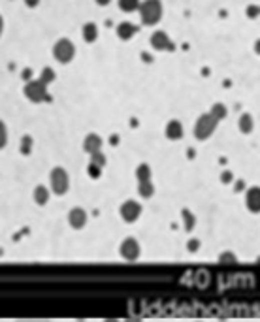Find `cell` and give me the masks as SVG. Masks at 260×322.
I'll list each match as a JSON object with an SVG mask.
<instances>
[{"label":"cell","instance_id":"obj_6","mask_svg":"<svg viewBox=\"0 0 260 322\" xmlns=\"http://www.w3.org/2000/svg\"><path fill=\"white\" fill-rule=\"evenodd\" d=\"M121 219L125 220V222H136V220L142 217V204L140 202H136V200H126L125 204L121 205Z\"/></svg>","mask_w":260,"mask_h":322},{"label":"cell","instance_id":"obj_5","mask_svg":"<svg viewBox=\"0 0 260 322\" xmlns=\"http://www.w3.org/2000/svg\"><path fill=\"white\" fill-rule=\"evenodd\" d=\"M49 181H51V190L59 194V196H63L68 192L70 189V177H68V172L61 168V166H57L51 170V175H49Z\"/></svg>","mask_w":260,"mask_h":322},{"label":"cell","instance_id":"obj_4","mask_svg":"<svg viewBox=\"0 0 260 322\" xmlns=\"http://www.w3.org/2000/svg\"><path fill=\"white\" fill-rule=\"evenodd\" d=\"M76 55V46L70 38H61L55 42L53 46V57H55L57 63L61 64H68L72 63V59Z\"/></svg>","mask_w":260,"mask_h":322},{"label":"cell","instance_id":"obj_27","mask_svg":"<svg viewBox=\"0 0 260 322\" xmlns=\"http://www.w3.org/2000/svg\"><path fill=\"white\" fill-rule=\"evenodd\" d=\"M219 260H221L222 264H234V262H236V256H234L232 252H222Z\"/></svg>","mask_w":260,"mask_h":322},{"label":"cell","instance_id":"obj_20","mask_svg":"<svg viewBox=\"0 0 260 322\" xmlns=\"http://www.w3.org/2000/svg\"><path fill=\"white\" fill-rule=\"evenodd\" d=\"M55 70L53 68H42V72H40V81L44 83V85H51L53 81H55Z\"/></svg>","mask_w":260,"mask_h":322},{"label":"cell","instance_id":"obj_22","mask_svg":"<svg viewBox=\"0 0 260 322\" xmlns=\"http://www.w3.org/2000/svg\"><path fill=\"white\" fill-rule=\"evenodd\" d=\"M181 217H183V220H185V228H187V230L190 232V230L194 228V224H196V219H194V215H192L189 209H183Z\"/></svg>","mask_w":260,"mask_h":322},{"label":"cell","instance_id":"obj_38","mask_svg":"<svg viewBox=\"0 0 260 322\" xmlns=\"http://www.w3.org/2000/svg\"><path fill=\"white\" fill-rule=\"evenodd\" d=\"M19 322H46V320H19Z\"/></svg>","mask_w":260,"mask_h":322},{"label":"cell","instance_id":"obj_11","mask_svg":"<svg viewBox=\"0 0 260 322\" xmlns=\"http://www.w3.org/2000/svg\"><path fill=\"white\" fill-rule=\"evenodd\" d=\"M102 145L104 142L98 134H87L85 140H83V149H85V153H89V155L100 153V151H102Z\"/></svg>","mask_w":260,"mask_h":322},{"label":"cell","instance_id":"obj_23","mask_svg":"<svg viewBox=\"0 0 260 322\" xmlns=\"http://www.w3.org/2000/svg\"><path fill=\"white\" fill-rule=\"evenodd\" d=\"M106 162H108V158L104 157L102 151H100V153H95V155H91V164L98 166V168H104Z\"/></svg>","mask_w":260,"mask_h":322},{"label":"cell","instance_id":"obj_31","mask_svg":"<svg viewBox=\"0 0 260 322\" xmlns=\"http://www.w3.org/2000/svg\"><path fill=\"white\" fill-rule=\"evenodd\" d=\"M249 16H251V17L260 16V8H258V10H256V8H251V10H249Z\"/></svg>","mask_w":260,"mask_h":322},{"label":"cell","instance_id":"obj_10","mask_svg":"<svg viewBox=\"0 0 260 322\" xmlns=\"http://www.w3.org/2000/svg\"><path fill=\"white\" fill-rule=\"evenodd\" d=\"M245 205L251 213H260V187H251L245 192Z\"/></svg>","mask_w":260,"mask_h":322},{"label":"cell","instance_id":"obj_37","mask_svg":"<svg viewBox=\"0 0 260 322\" xmlns=\"http://www.w3.org/2000/svg\"><path fill=\"white\" fill-rule=\"evenodd\" d=\"M104 322H119V320H117V318H106Z\"/></svg>","mask_w":260,"mask_h":322},{"label":"cell","instance_id":"obj_26","mask_svg":"<svg viewBox=\"0 0 260 322\" xmlns=\"http://www.w3.org/2000/svg\"><path fill=\"white\" fill-rule=\"evenodd\" d=\"M87 172H89V175H91V177L98 179V177H100V173H102V168H98V166H95V164H91V162H89V168H87Z\"/></svg>","mask_w":260,"mask_h":322},{"label":"cell","instance_id":"obj_25","mask_svg":"<svg viewBox=\"0 0 260 322\" xmlns=\"http://www.w3.org/2000/svg\"><path fill=\"white\" fill-rule=\"evenodd\" d=\"M32 151V138L31 136H23V142H21V153L29 155Z\"/></svg>","mask_w":260,"mask_h":322},{"label":"cell","instance_id":"obj_24","mask_svg":"<svg viewBox=\"0 0 260 322\" xmlns=\"http://www.w3.org/2000/svg\"><path fill=\"white\" fill-rule=\"evenodd\" d=\"M6 145H8V128L4 121H0V149H4Z\"/></svg>","mask_w":260,"mask_h":322},{"label":"cell","instance_id":"obj_8","mask_svg":"<svg viewBox=\"0 0 260 322\" xmlns=\"http://www.w3.org/2000/svg\"><path fill=\"white\" fill-rule=\"evenodd\" d=\"M151 48L157 49V51H172L173 49L172 38H170L164 31L153 32V34H151Z\"/></svg>","mask_w":260,"mask_h":322},{"label":"cell","instance_id":"obj_9","mask_svg":"<svg viewBox=\"0 0 260 322\" xmlns=\"http://www.w3.org/2000/svg\"><path fill=\"white\" fill-rule=\"evenodd\" d=\"M68 222H70V226L74 230H81V228H85L87 224V211L83 207H74L70 209L68 213Z\"/></svg>","mask_w":260,"mask_h":322},{"label":"cell","instance_id":"obj_29","mask_svg":"<svg viewBox=\"0 0 260 322\" xmlns=\"http://www.w3.org/2000/svg\"><path fill=\"white\" fill-rule=\"evenodd\" d=\"M232 172H222V175H221V181L222 183H232Z\"/></svg>","mask_w":260,"mask_h":322},{"label":"cell","instance_id":"obj_14","mask_svg":"<svg viewBox=\"0 0 260 322\" xmlns=\"http://www.w3.org/2000/svg\"><path fill=\"white\" fill-rule=\"evenodd\" d=\"M237 128L241 134H251L252 128H254V121H252V115L251 113H243L239 121H237Z\"/></svg>","mask_w":260,"mask_h":322},{"label":"cell","instance_id":"obj_12","mask_svg":"<svg viewBox=\"0 0 260 322\" xmlns=\"http://www.w3.org/2000/svg\"><path fill=\"white\" fill-rule=\"evenodd\" d=\"M164 134L168 140H172V142H177V140H181L183 138V125L177 121V119H172L164 128Z\"/></svg>","mask_w":260,"mask_h":322},{"label":"cell","instance_id":"obj_7","mask_svg":"<svg viewBox=\"0 0 260 322\" xmlns=\"http://www.w3.org/2000/svg\"><path fill=\"white\" fill-rule=\"evenodd\" d=\"M119 252H121V256H123L125 260L134 262V260L140 258V254H142V247H140V243H138V239H134V237H126L125 241L121 243Z\"/></svg>","mask_w":260,"mask_h":322},{"label":"cell","instance_id":"obj_33","mask_svg":"<svg viewBox=\"0 0 260 322\" xmlns=\"http://www.w3.org/2000/svg\"><path fill=\"white\" fill-rule=\"evenodd\" d=\"M241 187H245V183H243V181H237V183H236V192H239V190H241Z\"/></svg>","mask_w":260,"mask_h":322},{"label":"cell","instance_id":"obj_18","mask_svg":"<svg viewBox=\"0 0 260 322\" xmlns=\"http://www.w3.org/2000/svg\"><path fill=\"white\" fill-rule=\"evenodd\" d=\"M151 175H153V172H151L149 164H140L136 168V179H138V183L151 181Z\"/></svg>","mask_w":260,"mask_h":322},{"label":"cell","instance_id":"obj_17","mask_svg":"<svg viewBox=\"0 0 260 322\" xmlns=\"http://www.w3.org/2000/svg\"><path fill=\"white\" fill-rule=\"evenodd\" d=\"M34 202L38 205H46L49 202V190L48 187H44V185H38L36 189H34Z\"/></svg>","mask_w":260,"mask_h":322},{"label":"cell","instance_id":"obj_30","mask_svg":"<svg viewBox=\"0 0 260 322\" xmlns=\"http://www.w3.org/2000/svg\"><path fill=\"white\" fill-rule=\"evenodd\" d=\"M38 4H40V0H25V6H27V8H31V10L38 8Z\"/></svg>","mask_w":260,"mask_h":322},{"label":"cell","instance_id":"obj_21","mask_svg":"<svg viewBox=\"0 0 260 322\" xmlns=\"http://www.w3.org/2000/svg\"><path fill=\"white\" fill-rule=\"evenodd\" d=\"M119 8L123 12H136L140 8V0H119Z\"/></svg>","mask_w":260,"mask_h":322},{"label":"cell","instance_id":"obj_3","mask_svg":"<svg viewBox=\"0 0 260 322\" xmlns=\"http://www.w3.org/2000/svg\"><path fill=\"white\" fill-rule=\"evenodd\" d=\"M217 121L209 115V113H204V115H200L196 119V123H194V138L200 140V142H205L207 138H211V134L217 130Z\"/></svg>","mask_w":260,"mask_h":322},{"label":"cell","instance_id":"obj_1","mask_svg":"<svg viewBox=\"0 0 260 322\" xmlns=\"http://www.w3.org/2000/svg\"><path fill=\"white\" fill-rule=\"evenodd\" d=\"M140 19L147 27H155L162 19V2L160 0H143L140 2Z\"/></svg>","mask_w":260,"mask_h":322},{"label":"cell","instance_id":"obj_13","mask_svg":"<svg viewBox=\"0 0 260 322\" xmlns=\"http://www.w3.org/2000/svg\"><path fill=\"white\" fill-rule=\"evenodd\" d=\"M138 32V27L132 23H128V21H125V23H119L117 25V36L121 40H130L134 38V34Z\"/></svg>","mask_w":260,"mask_h":322},{"label":"cell","instance_id":"obj_34","mask_svg":"<svg viewBox=\"0 0 260 322\" xmlns=\"http://www.w3.org/2000/svg\"><path fill=\"white\" fill-rule=\"evenodd\" d=\"M254 51L260 55V40H256V42H254Z\"/></svg>","mask_w":260,"mask_h":322},{"label":"cell","instance_id":"obj_15","mask_svg":"<svg viewBox=\"0 0 260 322\" xmlns=\"http://www.w3.org/2000/svg\"><path fill=\"white\" fill-rule=\"evenodd\" d=\"M83 40L87 44H95L98 40V27L95 23H85L83 25Z\"/></svg>","mask_w":260,"mask_h":322},{"label":"cell","instance_id":"obj_19","mask_svg":"<svg viewBox=\"0 0 260 322\" xmlns=\"http://www.w3.org/2000/svg\"><path fill=\"white\" fill-rule=\"evenodd\" d=\"M138 192L142 198H151L155 194V185L153 181H143V183H138Z\"/></svg>","mask_w":260,"mask_h":322},{"label":"cell","instance_id":"obj_32","mask_svg":"<svg viewBox=\"0 0 260 322\" xmlns=\"http://www.w3.org/2000/svg\"><path fill=\"white\" fill-rule=\"evenodd\" d=\"M95 2L98 4V6H108L111 0H95Z\"/></svg>","mask_w":260,"mask_h":322},{"label":"cell","instance_id":"obj_35","mask_svg":"<svg viewBox=\"0 0 260 322\" xmlns=\"http://www.w3.org/2000/svg\"><path fill=\"white\" fill-rule=\"evenodd\" d=\"M2 32H4V19L0 16V36H2Z\"/></svg>","mask_w":260,"mask_h":322},{"label":"cell","instance_id":"obj_2","mask_svg":"<svg viewBox=\"0 0 260 322\" xmlns=\"http://www.w3.org/2000/svg\"><path fill=\"white\" fill-rule=\"evenodd\" d=\"M25 96L27 100L32 104H42L49 100V95H48V85H44L40 79H31L25 83V89H23Z\"/></svg>","mask_w":260,"mask_h":322},{"label":"cell","instance_id":"obj_28","mask_svg":"<svg viewBox=\"0 0 260 322\" xmlns=\"http://www.w3.org/2000/svg\"><path fill=\"white\" fill-rule=\"evenodd\" d=\"M187 247H189L190 252H196L198 249H200V241H198V239H190L189 243H187Z\"/></svg>","mask_w":260,"mask_h":322},{"label":"cell","instance_id":"obj_16","mask_svg":"<svg viewBox=\"0 0 260 322\" xmlns=\"http://www.w3.org/2000/svg\"><path fill=\"white\" fill-rule=\"evenodd\" d=\"M209 115H211L217 123H221L222 119L228 115V110H226V106L224 104H221V102H217V104H213L211 106V110H209Z\"/></svg>","mask_w":260,"mask_h":322},{"label":"cell","instance_id":"obj_36","mask_svg":"<svg viewBox=\"0 0 260 322\" xmlns=\"http://www.w3.org/2000/svg\"><path fill=\"white\" fill-rule=\"evenodd\" d=\"M125 322H142L140 318H128V320H125Z\"/></svg>","mask_w":260,"mask_h":322}]
</instances>
